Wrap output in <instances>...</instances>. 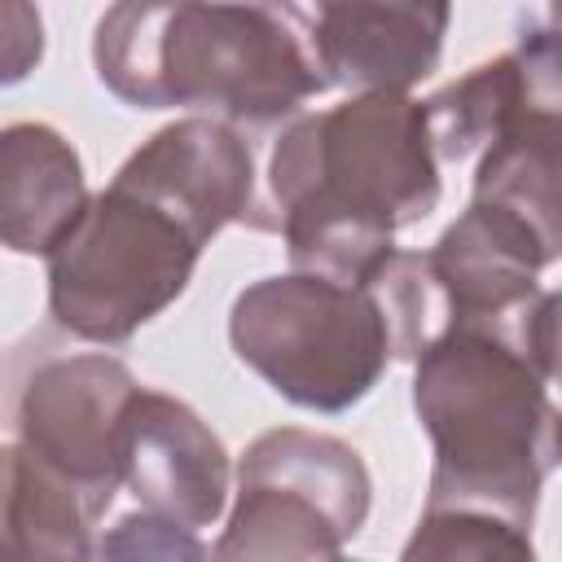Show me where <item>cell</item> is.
<instances>
[{
  "label": "cell",
  "instance_id": "12",
  "mask_svg": "<svg viewBox=\"0 0 562 562\" xmlns=\"http://www.w3.org/2000/svg\"><path fill=\"white\" fill-rule=\"evenodd\" d=\"M92 193L75 145L48 123L0 132V237L13 255H53L83 220Z\"/></svg>",
  "mask_w": 562,
  "mask_h": 562
},
{
  "label": "cell",
  "instance_id": "17",
  "mask_svg": "<svg viewBox=\"0 0 562 562\" xmlns=\"http://www.w3.org/2000/svg\"><path fill=\"white\" fill-rule=\"evenodd\" d=\"M527 351L540 364L544 382L562 400V290L540 299V307L531 316V329H527ZM553 452L562 461V404H558V422H553Z\"/></svg>",
  "mask_w": 562,
  "mask_h": 562
},
{
  "label": "cell",
  "instance_id": "14",
  "mask_svg": "<svg viewBox=\"0 0 562 562\" xmlns=\"http://www.w3.org/2000/svg\"><path fill=\"white\" fill-rule=\"evenodd\" d=\"M514 92H518V66H514V53H501L474 66L470 75L452 79L435 97H426L422 105H426V127L439 162H461L470 154H483L505 127Z\"/></svg>",
  "mask_w": 562,
  "mask_h": 562
},
{
  "label": "cell",
  "instance_id": "11",
  "mask_svg": "<svg viewBox=\"0 0 562 562\" xmlns=\"http://www.w3.org/2000/svg\"><path fill=\"white\" fill-rule=\"evenodd\" d=\"M119 176L184 211L206 237L228 224L268 228V220L259 215L263 206L255 198V154L233 123L202 114L176 119L158 127L119 167Z\"/></svg>",
  "mask_w": 562,
  "mask_h": 562
},
{
  "label": "cell",
  "instance_id": "15",
  "mask_svg": "<svg viewBox=\"0 0 562 562\" xmlns=\"http://www.w3.org/2000/svg\"><path fill=\"white\" fill-rule=\"evenodd\" d=\"M400 562H536L531 527L487 509H426Z\"/></svg>",
  "mask_w": 562,
  "mask_h": 562
},
{
  "label": "cell",
  "instance_id": "3",
  "mask_svg": "<svg viewBox=\"0 0 562 562\" xmlns=\"http://www.w3.org/2000/svg\"><path fill=\"white\" fill-rule=\"evenodd\" d=\"M413 408L435 443L426 509H487L531 527L553 470L558 404L527 342L452 325L413 360Z\"/></svg>",
  "mask_w": 562,
  "mask_h": 562
},
{
  "label": "cell",
  "instance_id": "2",
  "mask_svg": "<svg viewBox=\"0 0 562 562\" xmlns=\"http://www.w3.org/2000/svg\"><path fill=\"white\" fill-rule=\"evenodd\" d=\"M97 79L136 110L268 127L329 88L294 9L268 4H114L92 35Z\"/></svg>",
  "mask_w": 562,
  "mask_h": 562
},
{
  "label": "cell",
  "instance_id": "18",
  "mask_svg": "<svg viewBox=\"0 0 562 562\" xmlns=\"http://www.w3.org/2000/svg\"><path fill=\"white\" fill-rule=\"evenodd\" d=\"M4 83H18L44 53L40 13L26 4H4Z\"/></svg>",
  "mask_w": 562,
  "mask_h": 562
},
{
  "label": "cell",
  "instance_id": "10",
  "mask_svg": "<svg viewBox=\"0 0 562 562\" xmlns=\"http://www.w3.org/2000/svg\"><path fill=\"white\" fill-rule=\"evenodd\" d=\"M228 452L220 435L176 395L145 391L127 408L123 483L140 509L184 527H211L228 505Z\"/></svg>",
  "mask_w": 562,
  "mask_h": 562
},
{
  "label": "cell",
  "instance_id": "1",
  "mask_svg": "<svg viewBox=\"0 0 562 562\" xmlns=\"http://www.w3.org/2000/svg\"><path fill=\"white\" fill-rule=\"evenodd\" d=\"M439 167L417 97L369 92L299 114L268 158V211L294 272L373 285L395 233L439 206Z\"/></svg>",
  "mask_w": 562,
  "mask_h": 562
},
{
  "label": "cell",
  "instance_id": "5",
  "mask_svg": "<svg viewBox=\"0 0 562 562\" xmlns=\"http://www.w3.org/2000/svg\"><path fill=\"white\" fill-rule=\"evenodd\" d=\"M228 342L281 400L312 413L360 404L400 356L391 312L373 285L312 272L250 281L233 299Z\"/></svg>",
  "mask_w": 562,
  "mask_h": 562
},
{
  "label": "cell",
  "instance_id": "6",
  "mask_svg": "<svg viewBox=\"0 0 562 562\" xmlns=\"http://www.w3.org/2000/svg\"><path fill=\"white\" fill-rule=\"evenodd\" d=\"M373 483L338 435L277 426L237 461V501L211 549V562H347L342 544L360 536Z\"/></svg>",
  "mask_w": 562,
  "mask_h": 562
},
{
  "label": "cell",
  "instance_id": "19",
  "mask_svg": "<svg viewBox=\"0 0 562 562\" xmlns=\"http://www.w3.org/2000/svg\"><path fill=\"white\" fill-rule=\"evenodd\" d=\"M531 22H536V31L544 35V44L562 57V0H558V4H549V9H544L540 18H531Z\"/></svg>",
  "mask_w": 562,
  "mask_h": 562
},
{
  "label": "cell",
  "instance_id": "4",
  "mask_svg": "<svg viewBox=\"0 0 562 562\" xmlns=\"http://www.w3.org/2000/svg\"><path fill=\"white\" fill-rule=\"evenodd\" d=\"M206 241L184 211L114 171L48 255V312L83 342H127L189 290Z\"/></svg>",
  "mask_w": 562,
  "mask_h": 562
},
{
  "label": "cell",
  "instance_id": "9",
  "mask_svg": "<svg viewBox=\"0 0 562 562\" xmlns=\"http://www.w3.org/2000/svg\"><path fill=\"white\" fill-rule=\"evenodd\" d=\"M307 48L329 79V88H351V97L400 92L408 97L443 53L452 22L448 4H316L294 9Z\"/></svg>",
  "mask_w": 562,
  "mask_h": 562
},
{
  "label": "cell",
  "instance_id": "21",
  "mask_svg": "<svg viewBox=\"0 0 562 562\" xmlns=\"http://www.w3.org/2000/svg\"><path fill=\"white\" fill-rule=\"evenodd\" d=\"M347 562H356V558H347Z\"/></svg>",
  "mask_w": 562,
  "mask_h": 562
},
{
  "label": "cell",
  "instance_id": "13",
  "mask_svg": "<svg viewBox=\"0 0 562 562\" xmlns=\"http://www.w3.org/2000/svg\"><path fill=\"white\" fill-rule=\"evenodd\" d=\"M101 514L88 496L31 457L22 443L4 448V553L13 562H97L92 522Z\"/></svg>",
  "mask_w": 562,
  "mask_h": 562
},
{
  "label": "cell",
  "instance_id": "16",
  "mask_svg": "<svg viewBox=\"0 0 562 562\" xmlns=\"http://www.w3.org/2000/svg\"><path fill=\"white\" fill-rule=\"evenodd\" d=\"M97 562H211V549L193 527L136 509L105 527L97 540Z\"/></svg>",
  "mask_w": 562,
  "mask_h": 562
},
{
  "label": "cell",
  "instance_id": "8",
  "mask_svg": "<svg viewBox=\"0 0 562 562\" xmlns=\"http://www.w3.org/2000/svg\"><path fill=\"white\" fill-rule=\"evenodd\" d=\"M518 92L505 127L479 154L474 198L522 220L544 259H562V57L544 44L531 18H522L518 44Z\"/></svg>",
  "mask_w": 562,
  "mask_h": 562
},
{
  "label": "cell",
  "instance_id": "20",
  "mask_svg": "<svg viewBox=\"0 0 562 562\" xmlns=\"http://www.w3.org/2000/svg\"><path fill=\"white\" fill-rule=\"evenodd\" d=\"M4 562H13V558H4Z\"/></svg>",
  "mask_w": 562,
  "mask_h": 562
},
{
  "label": "cell",
  "instance_id": "7",
  "mask_svg": "<svg viewBox=\"0 0 562 562\" xmlns=\"http://www.w3.org/2000/svg\"><path fill=\"white\" fill-rule=\"evenodd\" d=\"M136 395L140 382L114 356H48L18 386V443L105 514L123 487V435Z\"/></svg>",
  "mask_w": 562,
  "mask_h": 562
}]
</instances>
